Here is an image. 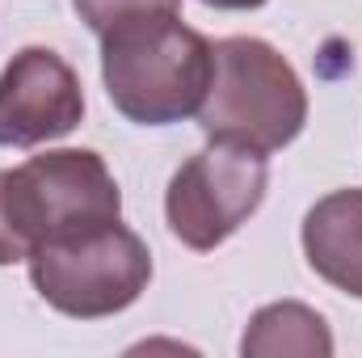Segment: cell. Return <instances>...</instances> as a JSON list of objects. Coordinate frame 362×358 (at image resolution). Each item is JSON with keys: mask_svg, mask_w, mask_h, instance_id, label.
Wrapping results in <instances>:
<instances>
[{"mask_svg": "<svg viewBox=\"0 0 362 358\" xmlns=\"http://www.w3.org/2000/svg\"><path fill=\"white\" fill-rule=\"evenodd\" d=\"M85 118L81 76L51 47H21L0 72V148H38Z\"/></svg>", "mask_w": 362, "mask_h": 358, "instance_id": "6", "label": "cell"}, {"mask_svg": "<svg viewBox=\"0 0 362 358\" xmlns=\"http://www.w3.org/2000/svg\"><path fill=\"white\" fill-rule=\"evenodd\" d=\"M194 118L206 139L270 156L299 139L308 122V89L266 38H219L211 89Z\"/></svg>", "mask_w": 362, "mask_h": 358, "instance_id": "2", "label": "cell"}, {"mask_svg": "<svg viewBox=\"0 0 362 358\" xmlns=\"http://www.w3.org/2000/svg\"><path fill=\"white\" fill-rule=\"evenodd\" d=\"M240 354L245 358H329L333 354V333L325 325V316L308 304L282 299L266 304L262 312H253L245 337H240Z\"/></svg>", "mask_w": 362, "mask_h": 358, "instance_id": "8", "label": "cell"}, {"mask_svg": "<svg viewBox=\"0 0 362 358\" xmlns=\"http://www.w3.org/2000/svg\"><path fill=\"white\" fill-rule=\"evenodd\" d=\"M266 185H270L266 152L211 139V148L189 156L165 190L169 232L185 249L211 253L232 232H240L249 215H257V207L266 202Z\"/></svg>", "mask_w": 362, "mask_h": 358, "instance_id": "5", "label": "cell"}, {"mask_svg": "<svg viewBox=\"0 0 362 358\" xmlns=\"http://www.w3.org/2000/svg\"><path fill=\"white\" fill-rule=\"evenodd\" d=\"M4 173H8V169H0V266H13V262H25V258H30V245H25V236L17 232V224H13L8 194H4Z\"/></svg>", "mask_w": 362, "mask_h": 358, "instance_id": "10", "label": "cell"}, {"mask_svg": "<svg viewBox=\"0 0 362 358\" xmlns=\"http://www.w3.org/2000/svg\"><path fill=\"white\" fill-rule=\"evenodd\" d=\"M34 291L72 321H101L131 308L152 282V253L122 219L30 249Z\"/></svg>", "mask_w": 362, "mask_h": 358, "instance_id": "3", "label": "cell"}, {"mask_svg": "<svg viewBox=\"0 0 362 358\" xmlns=\"http://www.w3.org/2000/svg\"><path fill=\"white\" fill-rule=\"evenodd\" d=\"M211 8H228V13H249V8H262L266 0H202Z\"/></svg>", "mask_w": 362, "mask_h": 358, "instance_id": "11", "label": "cell"}, {"mask_svg": "<svg viewBox=\"0 0 362 358\" xmlns=\"http://www.w3.org/2000/svg\"><path fill=\"white\" fill-rule=\"evenodd\" d=\"M303 253L329 287L362 299V190H333L303 215Z\"/></svg>", "mask_w": 362, "mask_h": 358, "instance_id": "7", "label": "cell"}, {"mask_svg": "<svg viewBox=\"0 0 362 358\" xmlns=\"http://www.w3.org/2000/svg\"><path fill=\"white\" fill-rule=\"evenodd\" d=\"M101 38V81L114 110L139 127H173L198 114L215 72L206 42L173 8L135 13Z\"/></svg>", "mask_w": 362, "mask_h": 358, "instance_id": "1", "label": "cell"}, {"mask_svg": "<svg viewBox=\"0 0 362 358\" xmlns=\"http://www.w3.org/2000/svg\"><path fill=\"white\" fill-rule=\"evenodd\" d=\"M4 194L25 245L59 241L122 219V190L89 148H55L4 173Z\"/></svg>", "mask_w": 362, "mask_h": 358, "instance_id": "4", "label": "cell"}, {"mask_svg": "<svg viewBox=\"0 0 362 358\" xmlns=\"http://www.w3.org/2000/svg\"><path fill=\"white\" fill-rule=\"evenodd\" d=\"M72 8L81 13V21L93 34H105L110 25H118L122 17H135V13H156V8L177 13L181 0H72Z\"/></svg>", "mask_w": 362, "mask_h": 358, "instance_id": "9", "label": "cell"}]
</instances>
